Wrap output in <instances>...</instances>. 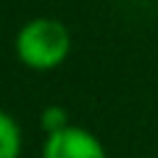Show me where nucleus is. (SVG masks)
I'll list each match as a JSON object with an SVG mask.
<instances>
[{"mask_svg":"<svg viewBox=\"0 0 158 158\" xmlns=\"http://www.w3.org/2000/svg\"><path fill=\"white\" fill-rule=\"evenodd\" d=\"M13 50L21 66L32 71H53L71 56V32L58 19L34 16L16 32Z\"/></svg>","mask_w":158,"mask_h":158,"instance_id":"f257e3e1","label":"nucleus"},{"mask_svg":"<svg viewBox=\"0 0 158 158\" xmlns=\"http://www.w3.org/2000/svg\"><path fill=\"white\" fill-rule=\"evenodd\" d=\"M40 158H108V153L95 132L69 124L53 135H45Z\"/></svg>","mask_w":158,"mask_h":158,"instance_id":"f03ea898","label":"nucleus"},{"mask_svg":"<svg viewBox=\"0 0 158 158\" xmlns=\"http://www.w3.org/2000/svg\"><path fill=\"white\" fill-rule=\"evenodd\" d=\"M24 135L19 121L8 111L0 108V158H21Z\"/></svg>","mask_w":158,"mask_h":158,"instance_id":"7ed1b4c3","label":"nucleus"},{"mask_svg":"<svg viewBox=\"0 0 158 158\" xmlns=\"http://www.w3.org/2000/svg\"><path fill=\"white\" fill-rule=\"evenodd\" d=\"M69 124H71V121H69V111L63 106H48L40 113V127H42L45 135H53V132L63 129V127H69Z\"/></svg>","mask_w":158,"mask_h":158,"instance_id":"20e7f679","label":"nucleus"}]
</instances>
